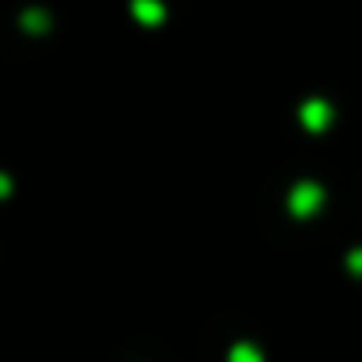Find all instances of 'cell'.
Returning a JSON list of instances; mask_svg holds the SVG:
<instances>
[{"mask_svg": "<svg viewBox=\"0 0 362 362\" xmlns=\"http://www.w3.org/2000/svg\"><path fill=\"white\" fill-rule=\"evenodd\" d=\"M128 11L146 29H156V25L167 22V4H163V0H128Z\"/></svg>", "mask_w": 362, "mask_h": 362, "instance_id": "obj_3", "label": "cell"}, {"mask_svg": "<svg viewBox=\"0 0 362 362\" xmlns=\"http://www.w3.org/2000/svg\"><path fill=\"white\" fill-rule=\"evenodd\" d=\"M323 199H327V192H323L320 181H313V177L295 181L291 192H288V214L295 221H309V217H316L323 210Z\"/></svg>", "mask_w": 362, "mask_h": 362, "instance_id": "obj_1", "label": "cell"}, {"mask_svg": "<svg viewBox=\"0 0 362 362\" xmlns=\"http://www.w3.org/2000/svg\"><path fill=\"white\" fill-rule=\"evenodd\" d=\"M298 121H302L305 132L323 135V132L330 128V121H334V107H330L323 96H309V100H302V107H298Z\"/></svg>", "mask_w": 362, "mask_h": 362, "instance_id": "obj_2", "label": "cell"}, {"mask_svg": "<svg viewBox=\"0 0 362 362\" xmlns=\"http://www.w3.org/2000/svg\"><path fill=\"white\" fill-rule=\"evenodd\" d=\"M348 270H351V277H362V245H355V249H348Z\"/></svg>", "mask_w": 362, "mask_h": 362, "instance_id": "obj_6", "label": "cell"}, {"mask_svg": "<svg viewBox=\"0 0 362 362\" xmlns=\"http://www.w3.org/2000/svg\"><path fill=\"white\" fill-rule=\"evenodd\" d=\"M11 192H15V181H11L4 170H0V199H8Z\"/></svg>", "mask_w": 362, "mask_h": 362, "instance_id": "obj_7", "label": "cell"}, {"mask_svg": "<svg viewBox=\"0 0 362 362\" xmlns=\"http://www.w3.org/2000/svg\"><path fill=\"white\" fill-rule=\"evenodd\" d=\"M18 22H22V29L33 33V36H43V33H50V25H54L50 11H43V8H25Z\"/></svg>", "mask_w": 362, "mask_h": 362, "instance_id": "obj_4", "label": "cell"}, {"mask_svg": "<svg viewBox=\"0 0 362 362\" xmlns=\"http://www.w3.org/2000/svg\"><path fill=\"white\" fill-rule=\"evenodd\" d=\"M228 362H267V358H263V348L256 341H235L228 351Z\"/></svg>", "mask_w": 362, "mask_h": 362, "instance_id": "obj_5", "label": "cell"}]
</instances>
